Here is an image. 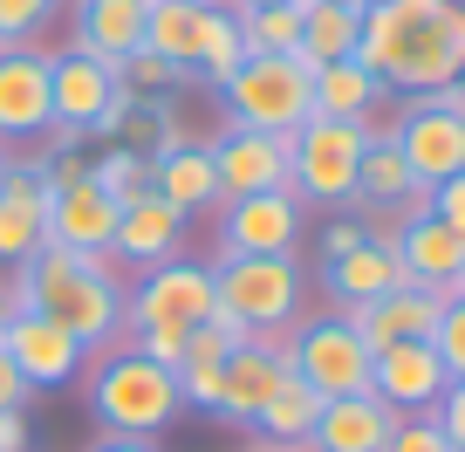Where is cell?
I'll return each instance as SVG.
<instances>
[{
	"label": "cell",
	"mask_w": 465,
	"mask_h": 452,
	"mask_svg": "<svg viewBox=\"0 0 465 452\" xmlns=\"http://www.w3.org/2000/svg\"><path fill=\"white\" fill-rule=\"evenodd\" d=\"M226 117L240 131H302L315 117V69L302 55H247L240 69L219 83Z\"/></svg>",
	"instance_id": "obj_5"
},
{
	"label": "cell",
	"mask_w": 465,
	"mask_h": 452,
	"mask_svg": "<svg viewBox=\"0 0 465 452\" xmlns=\"http://www.w3.org/2000/svg\"><path fill=\"white\" fill-rule=\"evenodd\" d=\"M89 452H158V438H110L103 432V446H89Z\"/></svg>",
	"instance_id": "obj_43"
},
{
	"label": "cell",
	"mask_w": 465,
	"mask_h": 452,
	"mask_svg": "<svg viewBox=\"0 0 465 452\" xmlns=\"http://www.w3.org/2000/svg\"><path fill=\"white\" fill-rule=\"evenodd\" d=\"M0 178H7V151H0Z\"/></svg>",
	"instance_id": "obj_50"
},
{
	"label": "cell",
	"mask_w": 465,
	"mask_h": 452,
	"mask_svg": "<svg viewBox=\"0 0 465 452\" xmlns=\"http://www.w3.org/2000/svg\"><path fill=\"white\" fill-rule=\"evenodd\" d=\"M363 124H329V117H308L302 131L288 137V192L308 206H349L356 192V172H363Z\"/></svg>",
	"instance_id": "obj_6"
},
{
	"label": "cell",
	"mask_w": 465,
	"mask_h": 452,
	"mask_svg": "<svg viewBox=\"0 0 465 452\" xmlns=\"http://www.w3.org/2000/svg\"><path fill=\"white\" fill-rule=\"evenodd\" d=\"M151 192H158L164 206H178V213H213V206H226V192H219V172H213V151L205 145H178V151H158L151 158Z\"/></svg>",
	"instance_id": "obj_26"
},
{
	"label": "cell",
	"mask_w": 465,
	"mask_h": 452,
	"mask_svg": "<svg viewBox=\"0 0 465 452\" xmlns=\"http://www.w3.org/2000/svg\"><path fill=\"white\" fill-rule=\"evenodd\" d=\"M15 308H21V302H15V288H7V281H0V329H7V322H15Z\"/></svg>",
	"instance_id": "obj_45"
},
{
	"label": "cell",
	"mask_w": 465,
	"mask_h": 452,
	"mask_svg": "<svg viewBox=\"0 0 465 452\" xmlns=\"http://www.w3.org/2000/svg\"><path fill=\"white\" fill-rule=\"evenodd\" d=\"M226 7H302V0H226Z\"/></svg>",
	"instance_id": "obj_46"
},
{
	"label": "cell",
	"mask_w": 465,
	"mask_h": 452,
	"mask_svg": "<svg viewBox=\"0 0 465 452\" xmlns=\"http://www.w3.org/2000/svg\"><path fill=\"white\" fill-rule=\"evenodd\" d=\"M151 0H75V48L96 62H124L144 48Z\"/></svg>",
	"instance_id": "obj_25"
},
{
	"label": "cell",
	"mask_w": 465,
	"mask_h": 452,
	"mask_svg": "<svg viewBox=\"0 0 465 452\" xmlns=\"http://www.w3.org/2000/svg\"><path fill=\"white\" fill-rule=\"evenodd\" d=\"M226 357H232V343L205 322V329H192L185 336V357L172 364V377H178V397L185 405H205L213 411V397H219V370H226Z\"/></svg>",
	"instance_id": "obj_30"
},
{
	"label": "cell",
	"mask_w": 465,
	"mask_h": 452,
	"mask_svg": "<svg viewBox=\"0 0 465 452\" xmlns=\"http://www.w3.org/2000/svg\"><path fill=\"white\" fill-rule=\"evenodd\" d=\"M0 452H28V411H0Z\"/></svg>",
	"instance_id": "obj_42"
},
{
	"label": "cell",
	"mask_w": 465,
	"mask_h": 452,
	"mask_svg": "<svg viewBox=\"0 0 465 452\" xmlns=\"http://www.w3.org/2000/svg\"><path fill=\"white\" fill-rule=\"evenodd\" d=\"M281 357H288V370H294L315 397H363V391H370V364H377V350H370V343L349 329L342 316L294 322L288 343H281Z\"/></svg>",
	"instance_id": "obj_7"
},
{
	"label": "cell",
	"mask_w": 465,
	"mask_h": 452,
	"mask_svg": "<svg viewBox=\"0 0 465 452\" xmlns=\"http://www.w3.org/2000/svg\"><path fill=\"white\" fill-rule=\"evenodd\" d=\"M15 302L35 308V316L62 322V329L83 343V350H103L110 336H124V302L131 288L110 275V254H83V247H35L28 261L15 267Z\"/></svg>",
	"instance_id": "obj_2"
},
{
	"label": "cell",
	"mask_w": 465,
	"mask_h": 452,
	"mask_svg": "<svg viewBox=\"0 0 465 452\" xmlns=\"http://www.w3.org/2000/svg\"><path fill=\"white\" fill-rule=\"evenodd\" d=\"M445 384L451 377H445L431 343H391V350H377V364H370V391L391 411H431L438 397H445Z\"/></svg>",
	"instance_id": "obj_19"
},
{
	"label": "cell",
	"mask_w": 465,
	"mask_h": 452,
	"mask_svg": "<svg viewBox=\"0 0 465 452\" xmlns=\"http://www.w3.org/2000/svg\"><path fill=\"white\" fill-rule=\"evenodd\" d=\"M205 7H226V0H205Z\"/></svg>",
	"instance_id": "obj_51"
},
{
	"label": "cell",
	"mask_w": 465,
	"mask_h": 452,
	"mask_svg": "<svg viewBox=\"0 0 465 452\" xmlns=\"http://www.w3.org/2000/svg\"><path fill=\"white\" fill-rule=\"evenodd\" d=\"M89 178H96L116 206H131V199H144V192H151V158H144V151H131V145H110L96 165H89Z\"/></svg>",
	"instance_id": "obj_32"
},
{
	"label": "cell",
	"mask_w": 465,
	"mask_h": 452,
	"mask_svg": "<svg viewBox=\"0 0 465 452\" xmlns=\"http://www.w3.org/2000/svg\"><path fill=\"white\" fill-rule=\"evenodd\" d=\"M110 234H116V199L96 186V178L55 186V199H48V240H55V247L110 254Z\"/></svg>",
	"instance_id": "obj_23"
},
{
	"label": "cell",
	"mask_w": 465,
	"mask_h": 452,
	"mask_svg": "<svg viewBox=\"0 0 465 452\" xmlns=\"http://www.w3.org/2000/svg\"><path fill=\"white\" fill-rule=\"evenodd\" d=\"M0 411H28V384H21L15 357L0 350Z\"/></svg>",
	"instance_id": "obj_41"
},
{
	"label": "cell",
	"mask_w": 465,
	"mask_h": 452,
	"mask_svg": "<svg viewBox=\"0 0 465 452\" xmlns=\"http://www.w3.org/2000/svg\"><path fill=\"white\" fill-rule=\"evenodd\" d=\"M48 199L55 192L42 186L35 165H7L0 178V261L21 267L35 247H48Z\"/></svg>",
	"instance_id": "obj_21"
},
{
	"label": "cell",
	"mask_w": 465,
	"mask_h": 452,
	"mask_svg": "<svg viewBox=\"0 0 465 452\" xmlns=\"http://www.w3.org/2000/svg\"><path fill=\"white\" fill-rule=\"evenodd\" d=\"M219 240H226V254H294V240H302V199H294V192L226 199Z\"/></svg>",
	"instance_id": "obj_13"
},
{
	"label": "cell",
	"mask_w": 465,
	"mask_h": 452,
	"mask_svg": "<svg viewBox=\"0 0 465 452\" xmlns=\"http://www.w3.org/2000/svg\"><path fill=\"white\" fill-rule=\"evenodd\" d=\"M397 151H404L411 178L418 186H445V178L465 172V117L445 110L438 96H411V110L397 117Z\"/></svg>",
	"instance_id": "obj_10"
},
{
	"label": "cell",
	"mask_w": 465,
	"mask_h": 452,
	"mask_svg": "<svg viewBox=\"0 0 465 452\" xmlns=\"http://www.w3.org/2000/svg\"><path fill=\"white\" fill-rule=\"evenodd\" d=\"M294 137V131H288ZM288 137L281 131H219L213 151V172H219V192L226 199H247V192H288Z\"/></svg>",
	"instance_id": "obj_12"
},
{
	"label": "cell",
	"mask_w": 465,
	"mask_h": 452,
	"mask_svg": "<svg viewBox=\"0 0 465 452\" xmlns=\"http://www.w3.org/2000/svg\"><path fill=\"white\" fill-rule=\"evenodd\" d=\"M116 75H124V89H131V96H144V89H172V83H185V69H178V62H164L158 48H137V55H124V62H116Z\"/></svg>",
	"instance_id": "obj_33"
},
{
	"label": "cell",
	"mask_w": 465,
	"mask_h": 452,
	"mask_svg": "<svg viewBox=\"0 0 465 452\" xmlns=\"http://www.w3.org/2000/svg\"><path fill=\"white\" fill-rule=\"evenodd\" d=\"M247 55H302V7H232Z\"/></svg>",
	"instance_id": "obj_31"
},
{
	"label": "cell",
	"mask_w": 465,
	"mask_h": 452,
	"mask_svg": "<svg viewBox=\"0 0 465 452\" xmlns=\"http://www.w3.org/2000/svg\"><path fill=\"white\" fill-rule=\"evenodd\" d=\"M219 308V288H213V267L199 261H164L144 275V288L124 302V329H205Z\"/></svg>",
	"instance_id": "obj_8"
},
{
	"label": "cell",
	"mask_w": 465,
	"mask_h": 452,
	"mask_svg": "<svg viewBox=\"0 0 465 452\" xmlns=\"http://www.w3.org/2000/svg\"><path fill=\"white\" fill-rule=\"evenodd\" d=\"M124 103V75L116 62H96L83 48L69 55H48V110H55L62 137H96V124Z\"/></svg>",
	"instance_id": "obj_9"
},
{
	"label": "cell",
	"mask_w": 465,
	"mask_h": 452,
	"mask_svg": "<svg viewBox=\"0 0 465 452\" xmlns=\"http://www.w3.org/2000/svg\"><path fill=\"white\" fill-rule=\"evenodd\" d=\"M329 7H349V15H363V7H377V0H329Z\"/></svg>",
	"instance_id": "obj_47"
},
{
	"label": "cell",
	"mask_w": 465,
	"mask_h": 452,
	"mask_svg": "<svg viewBox=\"0 0 465 452\" xmlns=\"http://www.w3.org/2000/svg\"><path fill=\"white\" fill-rule=\"evenodd\" d=\"M281 377H288V357H281L274 343H261V336H253L247 350H232V357H226L213 411H219L226 425H253V418H261V405L274 397V384H281Z\"/></svg>",
	"instance_id": "obj_22"
},
{
	"label": "cell",
	"mask_w": 465,
	"mask_h": 452,
	"mask_svg": "<svg viewBox=\"0 0 465 452\" xmlns=\"http://www.w3.org/2000/svg\"><path fill=\"white\" fill-rule=\"evenodd\" d=\"M438 103H445V110H459V117H465V69H459V75H451V83H445V89H438Z\"/></svg>",
	"instance_id": "obj_44"
},
{
	"label": "cell",
	"mask_w": 465,
	"mask_h": 452,
	"mask_svg": "<svg viewBox=\"0 0 465 452\" xmlns=\"http://www.w3.org/2000/svg\"><path fill=\"white\" fill-rule=\"evenodd\" d=\"M55 131V110H48V55L35 48H0V145H21V137Z\"/></svg>",
	"instance_id": "obj_15"
},
{
	"label": "cell",
	"mask_w": 465,
	"mask_h": 452,
	"mask_svg": "<svg viewBox=\"0 0 465 452\" xmlns=\"http://www.w3.org/2000/svg\"><path fill=\"white\" fill-rule=\"evenodd\" d=\"M322 405H329V397H315L308 391L302 377H281L274 384V397H267L261 405V418H253V432H261V446H302L308 432H315V418H322Z\"/></svg>",
	"instance_id": "obj_28"
},
{
	"label": "cell",
	"mask_w": 465,
	"mask_h": 452,
	"mask_svg": "<svg viewBox=\"0 0 465 452\" xmlns=\"http://www.w3.org/2000/svg\"><path fill=\"white\" fill-rule=\"evenodd\" d=\"M178 240H185V213L178 206H164L158 192H144V199L131 206H116V234H110V254L116 261H131V267H164L178 261Z\"/></svg>",
	"instance_id": "obj_18"
},
{
	"label": "cell",
	"mask_w": 465,
	"mask_h": 452,
	"mask_svg": "<svg viewBox=\"0 0 465 452\" xmlns=\"http://www.w3.org/2000/svg\"><path fill=\"white\" fill-rule=\"evenodd\" d=\"M383 96H391V89H383L356 55L315 69V117H329V124H370Z\"/></svg>",
	"instance_id": "obj_27"
},
{
	"label": "cell",
	"mask_w": 465,
	"mask_h": 452,
	"mask_svg": "<svg viewBox=\"0 0 465 452\" xmlns=\"http://www.w3.org/2000/svg\"><path fill=\"white\" fill-rule=\"evenodd\" d=\"M383 452H451V438L438 432V418H431V411H404Z\"/></svg>",
	"instance_id": "obj_36"
},
{
	"label": "cell",
	"mask_w": 465,
	"mask_h": 452,
	"mask_svg": "<svg viewBox=\"0 0 465 452\" xmlns=\"http://www.w3.org/2000/svg\"><path fill=\"white\" fill-rule=\"evenodd\" d=\"M213 288H219V308L240 316L261 343H281L302 322V267H294V254H219Z\"/></svg>",
	"instance_id": "obj_4"
},
{
	"label": "cell",
	"mask_w": 465,
	"mask_h": 452,
	"mask_svg": "<svg viewBox=\"0 0 465 452\" xmlns=\"http://www.w3.org/2000/svg\"><path fill=\"white\" fill-rule=\"evenodd\" d=\"M397 418H404V411H391L377 391L329 397L322 418H315V432L302 438V452H383V446H391V432H397Z\"/></svg>",
	"instance_id": "obj_17"
},
{
	"label": "cell",
	"mask_w": 465,
	"mask_h": 452,
	"mask_svg": "<svg viewBox=\"0 0 465 452\" xmlns=\"http://www.w3.org/2000/svg\"><path fill=\"white\" fill-rule=\"evenodd\" d=\"M89 411L110 438H158L185 411V397H178V377L144 350H110L89 377Z\"/></svg>",
	"instance_id": "obj_3"
},
{
	"label": "cell",
	"mask_w": 465,
	"mask_h": 452,
	"mask_svg": "<svg viewBox=\"0 0 465 452\" xmlns=\"http://www.w3.org/2000/svg\"><path fill=\"white\" fill-rule=\"evenodd\" d=\"M0 48H7V42H0Z\"/></svg>",
	"instance_id": "obj_52"
},
{
	"label": "cell",
	"mask_w": 465,
	"mask_h": 452,
	"mask_svg": "<svg viewBox=\"0 0 465 452\" xmlns=\"http://www.w3.org/2000/svg\"><path fill=\"white\" fill-rule=\"evenodd\" d=\"M356 62L397 96H438L465 69V0H377V7H363Z\"/></svg>",
	"instance_id": "obj_1"
},
{
	"label": "cell",
	"mask_w": 465,
	"mask_h": 452,
	"mask_svg": "<svg viewBox=\"0 0 465 452\" xmlns=\"http://www.w3.org/2000/svg\"><path fill=\"white\" fill-rule=\"evenodd\" d=\"M363 240H370L363 219H335L329 234H322V261H342V254H349V247H363Z\"/></svg>",
	"instance_id": "obj_40"
},
{
	"label": "cell",
	"mask_w": 465,
	"mask_h": 452,
	"mask_svg": "<svg viewBox=\"0 0 465 452\" xmlns=\"http://www.w3.org/2000/svg\"><path fill=\"white\" fill-rule=\"evenodd\" d=\"M391 247H397V261H404V281H411V288L438 295V302L459 288V275H465V240L451 234L445 219H431V213L404 219V226L391 234Z\"/></svg>",
	"instance_id": "obj_16"
},
{
	"label": "cell",
	"mask_w": 465,
	"mask_h": 452,
	"mask_svg": "<svg viewBox=\"0 0 465 452\" xmlns=\"http://www.w3.org/2000/svg\"><path fill=\"white\" fill-rule=\"evenodd\" d=\"M226 15H232V7H226ZM240 62H247V48H240V28H226V35H219V42H213V55L199 62V75H205V83L219 89V83H226L232 69H240Z\"/></svg>",
	"instance_id": "obj_37"
},
{
	"label": "cell",
	"mask_w": 465,
	"mask_h": 452,
	"mask_svg": "<svg viewBox=\"0 0 465 452\" xmlns=\"http://www.w3.org/2000/svg\"><path fill=\"white\" fill-rule=\"evenodd\" d=\"M253 452H302V446H253Z\"/></svg>",
	"instance_id": "obj_48"
},
{
	"label": "cell",
	"mask_w": 465,
	"mask_h": 452,
	"mask_svg": "<svg viewBox=\"0 0 465 452\" xmlns=\"http://www.w3.org/2000/svg\"><path fill=\"white\" fill-rule=\"evenodd\" d=\"M459 295H465V275H459V288H451V295H445V302H459Z\"/></svg>",
	"instance_id": "obj_49"
},
{
	"label": "cell",
	"mask_w": 465,
	"mask_h": 452,
	"mask_svg": "<svg viewBox=\"0 0 465 452\" xmlns=\"http://www.w3.org/2000/svg\"><path fill=\"white\" fill-rule=\"evenodd\" d=\"M232 28L226 7H205V0H151L144 15V48H158L164 62H178V69H199L205 55H213V42Z\"/></svg>",
	"instance_id": "obj_14"
},
{
	"label": "cell",
	"mask_w": 465,
	"mask_h": 452,
	"mask_svg": "<svg viewBox=\"0 0 465 452\" xmlns=\"http://www.w3.org/2000/svg\"><path fill=\"white\" fill-rule=\"evenodd\" d=\"M431 219H445L451 234L465 240V172L445 178V186H431Z\"/></svg>",
	"instance_id": "obj_39"
},
{
	"label": "cell",
	"mask_w": 465,
	"mask_h": 452,
	"mask_svg": "<svg viewBox=\"0 0 465 452\" xmlns=\"http://www.w3.org/2000/svg\"><path fill=\"white\" fill-rule=\"evenodd\" d=\"M431 418H438V432L451 438V452H465V377L445 384V397L431 405Z\"/></svg>",
	"instance_id": "obj_38"
},
{
	"label": "cell",
	"mask_w": 465,
	"mask_h": 452,
	"mask_svg": "<svg viewBox=\"0 0 465 452\" xmlns=\"http://www.w3.org/2000/svg\"><path fill=\"white\" fill-rule=\"evenodd\" d=\"M438 308H445V302L424 295V288H391V295H377V302L342 308V322L363 336L370 350H391V343H431Z\"/></svg>",
	"instance_id": "obj_20"
},
{
	"label": "cell",
	"mask_w": 465,
	"mask_h": 452,
	"mask_svg": "<svg viewBox=\"0 0 465 452\" xmlns=\"http://www.w3.org/2000/svg\"><path fill=\"white\" fill-rule=\"evenodd\" d=\"M322 288H329L342 308H356V302H377V295H391V288H411V281H404L397 247L370 234L363 247H349L342 261H322Z\"/></svg>",
	"instance_id": "obj_24"
},
{
	"label": "cell",
	"mask_w": 465,
	"mask_h": 452,
	"mask_svg": "<svg viewBox=\"0 0 465 452\" xmlns=\"http://www.w3.org/2000/svg\"><path fill=\"white\" fill-rule=\"evenodd\" d=\"M0 350L15 357V370H21L28 391H55V384H69L75 370H83V357H89L62 322L35 316V308H15V322L0 329Z\"/></svg>",
	"instance_id": "obj_11"
},
{
	"label": "cell",
	"mask_w": 465,
	"mask_h": 452,
	"mask_svg": "<svg viewBox=\"0 0 465 452\" xmlns=\"http://www.w3.org/2000/svg\"><path fill=\"white\" fill-rule=\"evenodd\" d=\"M363 42V15L349 7H329V0H302V62L322 69V62H349Z\"/></svg>",
	"instance_id": "obj_29"
},
{
	"label": "cell",
	"mask_w": 465,
	"mask_h": 452,
	"mask_svg": "<svg viewBox=\"0 0 465 452\" xmlns=\"http://www.w3.org/2000/svg\"><path fill=\"white\" fill-rule=\"evenodd\" d=\"M55 7L62 0H0V42L21 48L28 35H42L48 21H55Z\"/></svg>",
	"instance_id": "obj_35"
},
{
	"label": "cell",
	"mask_w": 465,
	"mask_h": 452,
	"mask_svg": "<svg viewBox=\"0 0 465 452\" xmlns=\"http://www.w3.org/2000/svg\"><path fill=\"white\" fill-rule=\"evenodd\" d=\"M431 350H438V364H445V377L459 384V377H465V295H459V302H445V308H438Z\"/></svg>",
	"instance_id": "obj_34"
}]
</instances>
